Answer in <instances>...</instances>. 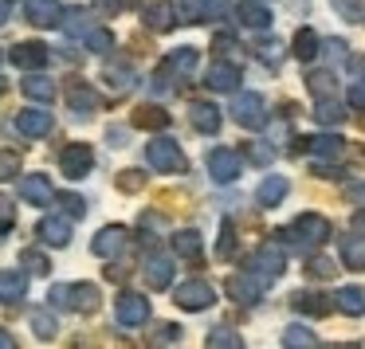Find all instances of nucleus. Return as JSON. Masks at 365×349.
Here are the masks:
<instances>
[{
  "instance_id": "obj_1",
  "label": "nucleus",
  "mask_w": 365,
  "mask_h": 349,
  "mask_svg": "<svg viewBox=\"0 0 365 349\" xmlns=\"http://www.w3.org/2000/svg\"><path fill=\"white\" fill-rule=\"evenodd\" d=\"M48 302L56 310H71V314H95L103 306V291L95 283H59L51 286Z\"/></svg>"
},
{
  "instance_id": "obj_2",
  "label": "nucleus",
  "mask_w": 365,
  "mask_h": 349,
  "mask_svg": "<svg viewBox=\"0 0 365 349\" xmlns=\"http://www.w3.org/2000/svg\"><path fill=\"white\" fill-rule=\"evenodd\" d=\"M330 236H334V224L326 220L322 212H302V216H294L291 228H283V239H287V244H294V247H302V251L322 247Z\"/></svg>"
},
{
  "instance_id": "obj_3",
  "label": "nucleus",
  "mask_w": 365,
  "mask_h": 349,
  "mask_svg": "<svg viewBox=\"0 0 365 349\" xmlns=\"http://www.w3.org/2000/svg\"><path fill=\"white\" fill-rule=\"evenodd\" d=\"M145 161H150V169H158V173H185V150L173 142V137H153L150 145H145Z\"/></svg>"
},
{
  "instance_id": "obj_4",
  "label": "nucleus",
  "mask_w": 365,
  "mask_h": 349,
  "mask_svg": "<svg viewBox=\"0 0 365 349\" xmlns=\"http://www.w3.org/2000/svg\"><path fill=\"white\" fill-rule=\"evenodd\" d=\"M114 318H118L122 330H138V325L150 322V298L138 291H122L118 302H114Z\"/></svg>"
},
{
  "instance_id": "obj_5",
  "label": "nucleus",
  "mask_w": 365,
  "mask_h": 349,
  "mask_svg": "<svg viewBox=\"0 0 365 349\" xmlns=\"http://www.w3.org/2000/svg\"><path fill=\"white\" fill-rule=\"evenodd\" d=\"M205 165H208V177H212L216 184H232V181H240V169H244V161H240L236 150H228V145H216V150H208Z\"/></svg>"
},
{
  "instance_id": "obj_6",
  "label": "nucleus",
  "mask_w": 365,
  "mask_h": 349,
  "mask_svg": "<svg viewBox=\"0 0 365 349\" xmlns=\"http://www.w3.org/2000/svg\"><path fill=\"white\" fill-rule=\"evenodd\" d=\"M247 271H252L255 278H263V283H271V278H279L287 271V255L279 251L275 244H263V247H255V251H252Z\"/></svg>"
},
{
  "instance_id": "obj_7",
  "label": "nucleus",
  "mask_w": 365,
  "mask_h": 349,
  "mask_svg": "<svg viewBox=\"0 0 365 349\" xmlns=\"http://www.w3.org/2000/svg\"><path fill=\"white\" fill-rule=\"evenodd\" d=\"M173 298H177V306H181V310L197 314V310H208L216 302V291H212V283H205V278H189V283H181L173 291Z\"/></svg>"
},
{
  "instance_id": "obj_8",
  "label": "nucleus",
  "mask_w": 365,
  "mask_h": 349,
  "mask_svg": "<svg viewBox=\"0 0 365 349\" xmlns=\"http://www.w3.org/2000/svg\"><path fill=\"white\" fill-rule=\"evenodd\" d=\"M59 169H63L67 181H83V177L95 169V150L83 142H71L63 153H59Z\"/></svg>"
},
{
  "instance_id": "obj_9",
  "label": "nucleus",
  "mask_w": 365,
  "mask_h": 349,
  "mask_svg": "<svg viewBox=\"0 0 365 349\" xmlns=\"http://www.w3.org/2000/svg\"><path fill=\"white\" fill-rule=\"evenodd\" d=\"M232 118H236L244 130H259L263 122H267V103H263V95L244 90V95L232 103Z\"/></svg>"
},
{
  "instance_id": "obj_10",
  "label": "nucleus",
  "mask_w": 365,
  "mask_h": 349,
  "mask_svg": "<svg viewBox=\"0 0 365 349\" xmlns=\"http://www.w3.org/2000/svg\"><path fill=\"white\" fill-rule=\"evenodd\" d=\"M126 244H130V231L122 228V224H106V228L91 239V251H95L98 259H118V255L126 251Z\"/></svg>"
},
{
  "instance_id": "obj_11",
  "label": "nucleus",
  "mask_w": 365,
  "mask_h": 349,
  "mask_svg": "<svg viewBox=\"0 0 365 349\" xmlns=\"http://www.w3.org/2000/svg\"><path fill=\"white\" fill-rule=\"evenodd\" d=\"M197 63H200V51L197 48H181V51H173V56L161 63V75H158V87H165L169 79H189L192 71H197Z\"/></svg>"
},
{
  "instance_id": "obj_12",
  "label": "nucleus",
  "mask_w": 365,
  "mask_h": 349,
  "mask_svg": "<svg viewBox=\"0 0 365 349\" xmlns=\"http://www.w3.org/2000/svg\"><path fill=\"white\" fill-rule=\"evenodd\" d=\"M240 79H244V71H240L236 63H212L205 71V87L216 90V95H232V90H240Z\"/></svg>"
},
{
  "instance_id": "obj_13",
  "label": "nucleus",
  "mask_w": 365,
  "mask_h": 349,
  "mask_svg": "<svg viewBox=\"0 0 365 349\" xmlns=\"http://www.w3.org/2000/svg\"><path fill=\"white\" fill-rule=\"evenodd\" d=\"M9 59L20 67V71H43V63H48V43L24 40V43H16V48L9 51Z\"/></svg>"
},
{
  "instance_id": "obj_14",
  "label": "nucleus",
  "mask_w": 365,
  "mask_h": 349,
  "mask_svg": "<svg viewBox=\"0 0 365 349\" xmlns=\"http://www.w3.org/2000/svg\"><path fill=\"white\" fill-rule=\"evenodd\" d=\"M36 231H40V239L48 247H67V244H71V236H75L71 216H43V220L36 224Z\"/></svg>"
},
{
  "instance_id": "obj_15",
  "label": "nucleus",
  "mask_w": 365,
  "mask_h": 349,
  "mask_svg": "<svg viewBox=\"0 0 365 349\" xmlns=\"http://www.w3.org/2000/svg\"><path fill=\"white\" fill-rule=\"evenodd\" d=\"M263 278H255L252 271L247 275H232L228 278V294H232V302H240V306H255V302L263 298Z\"/></svg>"
},
{
  "instance_id": "obj_16",
  "label": "nucleus",
  "mask_w": 365,
  "mask_h": 349,
  "mask_svg": "<svg viewBox=\"0 0 365 349\" xmlns=\"http://www.w3.org/2000/svg\"><path fill=\"white\" fill-rule=\"evenodd\" d=\"M16 130H20L24 137H48L51 130H56V118H51V110L32 106V110H20V114H16Z\"/></svg>"
},
{
  "instance_id": "obj_17",
  "label": "nucleus",
  "mask_w": 365,
  "mask_h": 349,
  "mask_svg": "<svg viewBox=\"0 0 365 349\" xmlns=\"http://www.w3.org/2000/svg\"><path fill=\"white\" fill-rule=\"evenodd\" d=\"M291 310H299V314L307 318H326L334 310V298L322 291H294L291 294Z\"/></svg>"
},
{
  "instance_id": "obj_18",
  "label": "nucleus",
  "mask_w": 365,
  "mask_h": 349,
  "mask_svg": "<svg viewBox=\"0 0 365 349\" xmlns=\"http://www.w3.org/2000/svg\"><path fill=\"white\" fill-rule=\"evenodd\" d=\"M173 251H177V259H185V263H200L205 259V236H200L197 228H177L173 231Z\"/></svg>"
},
{
  "instance_id": "obj_19",
  "label": "nucleus",
  "mask_w": 365,
  "mask_h": 349,
  "mask_svg": "<svg viewBox=\"0 0 365 349\" xmlns=\"http://www.w3.org/2000/svg\"><path fill=\"white\" fill-rule=\"evenodd\" d=\"M236 20L244 28H252V32H263V28H271L275 12H271L263 0H240V4H236Z\"/></svg>"
},
{
  "instance_id": "obj_20",
  "label": "nucleus",
  "mask_w": 365,
  "mask_h": 349,
  "mask_svg": "<svg viewBox=\"0 0 365 349\" xmlns=\"http://www.w3.org/2000/svg\"><path fill=\"white\" fill-rule=\"evenodd\" d=\"M20 197H24L28 204L43 208V204L56 200V189H51V181L43 173H28V177H20Z\"/></svg>"
},
{
  "instance_id": "obj_21",
  "label": "nucleus",
  "mask_w": 365,
  "mask_h": 349,
  "mask_svg": "<svg viewBox=\"0 0 365 349\" xmlns=\"http://www.w3.org/2000/svg\"><path fill=\"white\" fill-rule=\"evenodd\" d=\"M287 192H291V181H287L283 173H271L259 181V189H255V200H259V208H279L287 200Z\"/></svg>"
},
{
  "instance_id": "obj_22",
  "label": "nucleus",
  "mask_w": 365,
  "mask_h": 349,
  "mask_svg": "<svg viewBox=\"0 0 365 349\" xmlns=\"http://www.w3.org/2000/svg\"><path fill=\"white\" fill-rule=\"evenodd\" d=\"M173 259H169V255H150V259H145V286H150V291H169V286H173Z\"/></svg>"
},
{
  "instance_id": "obj_23",
  "label": "nucleus",
  "mask_w": 365,
  "mask_h": 349,
  "mask_svg": "<svg viewBox=\"0 0 365 349\" xmlns=\"http://www.w3.org/2000/svg\"><path fill=\"white\" fill-rule=\"evenodd\" d=\"M177 20H181V12L173 4H161V0H153V4L142 9V24L150 32H169V28H177Z\"/></svg>"
},
{
  "instance_id": "obj_24",
  "label": "nucleus",
  "mask_w": 365,
  "mask_h": 349,
  "mask_svg": "<svg viewBox=\"0 0 365 349\" xmlns=\"http://www.w3.org/2000/svg\"><path fill=\"white\" fill-rule=\"evenodd\" d=\"M24 16H28V24H36V28H56L59 16H63V4H59V0H28Z\"/></svg>"
},
{
  "instance_id": "obj_25",
  "label": "nucleus",
  "mask_w": 365,
  "mask_h": 349,
  "mask_svg": "<svg viewBox=\"0 0 365 349\" xmlns=\"http://www.w3.org/2000/svg\"><path fill=\"white\" fill-rule=\"evenodd\" d=\"M189 122L197 134H220V110H216V103H189Z\"/></svg>"
},
{
  "instance_id": "obj_26",
  "label": "nucleus",
  "mask_w": 365,
  "mask_h": 349,
  "mask_svg": "<svg viewBox=\"0 0 365 349\" xmlns=\"http://www.w3.org/2000/svg\"><path fill=\"white\" fill-rule=\"evenodd\" d=\"M103 83L114 90V95H126V90H134V87H138V71H134L130 63H122V59H118V63H106Z\"/></svg>"
},
{
  "instance_id": "obj_27",
  "label": "nucleus",
  "mask_w": 365,
  "mask_h": 349,
  "mask_svg": "<svg viewBox=\"0 0 365 349\" xmlns=\"http://www.w3.org/2000/svg\"><path fill=\"white\" fill-rule=\"evenodd\" d=\"M302 150H307V153H314V157L338 161L341 153H346V142H341V134H314L310 142H302Z\"/></svg>"
},
{
  "instance_id": "obj_28",
  "label": "nucleus",
  "mask_w": 365,
  "mask_h": 349,
  "mask_svg": "<svg viewBox=\"0 0 365 349\" xmlns=\"http://www.w3.org/2000/svg\"><path fill=\"white\" fill-rule=\"evenodd\" d=\"M341 267L365 271V231H349V236H341Z\"/></svg>"
},
{
  "instance_id": "obj_29",
  "label": "nucleus",
  "mask_w": 365,
  "mask_h": 349,
  "mask_svg": "<svg viewBox=\"0 0 365 349\" xmlns=\"http://www.w3.org/2000/svg\"><path fill=\"white\" fill-rule=\"evenodd\" d=\"M67 98H71V110L75 114H95V106H98V95H95V87H87L83 79H71L67 83Z\"/></svg>"
},
{
  "instance_id": "obj_30",
  "label": "nucleus",
  "mask_w": 365,
  "mask_h": 349,
  "mask_svg": "<svg viewBox=\"0 0 365 349\" xmlns=\"http://www.w3.org/2000/svg\"><path fill=\"white\" fill-rule=\"evenodd\" d=\"M169 122H173V118H169V110H165V106H158V103H145V106H138V110H134V126L138 130H158V134H161V130H169Z\"/></svg>"
},
{
  "instance_id": "obj_31",
  "label": "nucleus",
  "mask_w": 365,
  "mask_h": 349,
  "mask_svg": "<svg viewBox=\"0 0 365 349\" xmlns=\"http://www.w3.org/2000/svg\"><path fill=\"white\" fill-rule=\"evenodd\" d=\"M20 90H24L32 103H51V98H56V83H51L43 71H28L24 83H20Z\"/></svg>"
},
{
  "instance_id": "obj_32",
  "label": "nucleus",
  "mask_w": 365,
  "mask_h": 349,
  "mask_svg": "<svg viewBox=\"0 0 365 349\" xmlns=\"http://www.w3.org/2000/svg\"><path fill=\"white\" fill-rule=\"evenodd\" d=\"M307 90L314 98H330L338 95V75H334V67L326 71V67H314V71H307Z\"/></svg>"
},
{
  "instance_id": "obj_33",
  "label": "nucleus",
  "mask_w": 365,
  "mask_h": 349,
  "mask_svg": "<svg viewBox=\"0 0 365 349\" xmlns=\"http://www.w3.org/2000/svg\"><path fill=\"white\" fill-rule=\"evenodd\" d=\"M334 306L349 318H361L365 314V291L361 286H341V291H334Z\"/></svg>"
},
{
  "instance_id": "obj_34",
  "label": "nucleus",
  "mask_w": 365,
  "mask_h": 349,
  "mask_svg": "<svg viewBox=\"0 0 365 349\" xmlns=\"http://www.w3.org/2000/svg\"><path fill=\"white\" fill-rule=\"evenodd\" d=\"M28 294V278L20 271H0V302H20Z\"/></svg>"
},
{
  "instance_id": "obj_35",
  "label": "nucleus",
  "mask_w": 365,
  "mask_h": 349,
  "mask_svg": "<svg viewBox=\"0 0 365 349\" xmlns=\"http://www.w3.org/2000/svg\"><path fill=\"white\" fill-rule=\"evenodd\" d=\"M291 48H294V56H299V63H310V59L318 56V48H322V43H318V32H314V28H299Z\"/></svg>"
},
{
  "instance_id": "obj_36",
  "label": "nucleus",
  "mask_w": 365,
  "mask_h": 349,
  "mask_svg": "<svg viewBox=\"0 0 365 349\" xmlns=\"http://www.w3.org/2000/svg\"><path fill=\"white\" fill-rule=\"evenodd\" d=\"M314 103H318L314 106V118L322 122V126H341V122H346V106H341L334 95L330 98H314Z\"/></svg>"
},
{
  "instance_id": "obj_37",
  "label": "nucleus",
  "mask_w": 365,
  "mask_h": 349,
  "mask_svg": "<svg viewBox=\"0 0 365 349\" xmlns=\"http://www.w3.org/2000/svg\"><path fill=\"white\" fill-rule=\"evenodd\" d=\"M349 71H354V83H349V103L357 110H365V59L361 56H349Z\"/></svg>"
},
{
  "instance_id": "obj_38",
  "label": "nucleus",
  "mask_w": 365,
  "mask_h": 349,
  "mask_svg": "<svg viewBox=\"0 0 365 349\" xmlns=\"http://www.w3.org/2000/svg\"><path fill=\"white\" fill-rule=\"evenodd\" d=\"M59 24H63V32L71 36V40H83V36L95 28V24H91V12L87 9H71L67 16H59Z\"/></svg>"
},
{
  "instance_id": "obj_39",
  "label": "nucleus",
  "mask_w": 365,
  "mask_h": 349,
  "mask_svg": "<svg viewBox=\"0 0 365 349\" xmlns=\"http://www.w3.org/2000/svg\"><path fill=\"white\" fill-rule=\"evenodd\" d=\"M32 333L40 341H51L59 333V322H56V314L51 310H32Z\"/></svg>"
},
{
  "instance_id": "obj_40",
  "label": "nucleus",
  "mask_w": 365,
  "mask_h": 349,
  "mask_svg": "<svg viewBox=\"0 0 365 349\" xmlns=\"http://www.w3.org/2000/svg\"><path fill=\"white\" fill-rule=\"evenodd\" d=\"M252 48H255V56H259V63H267L271 71H275V67L283 63V43H279L275 36H271V40H255Z\"/></svg>"
},
{
  "instance_id": "obj_41",
  "label": "nucleus",
  "mask_w": 365,
  "mask_h": 349,
  "mask_svg": "<svg viewBox=\"0 0 365 349\" xmlns=\"http://www.w3.org/2000/svg\"><path fill=\"white\" fill-rule=\"evenodd\" d=\"M208 345H228V349H240V345H244V333H240L236 325L220 322L216 330H208Z\"/></svg>"
},
{
  "instance_id": "obj_42",
  "label": "nucleus",
  "mask_w": 365,
  "mask_h": 349,
  "mask_svg": "<svg viewBox=\"0 0 365 349\" xmlns=\"http://www.w3.org/2000/svg\"><path fill=\"white\" fill-rule=\"evenodd\" d=\"M83 48L95 51V56H106V51H114V36L106 32V28H91V32L83 36Z\"/></svg>"
},
{
  "instance_id": "obj_43",
  "label": "nucleus",
  "mask_w": 365,
  "mask_h": 349,
  "mask_svg": "<svg viewBox=\"0 0 365 349\" xmlns=\"http://www.w3.org/2000/svg\"><path fill=\"white\" fill-rule=\"evenodd\" d=\"M330 4L341 20H349V24H361L365 20V0H330Z\"/></svg>"
},
{
  "instance_id": "obj_44",
  "label": "nucleus",
  "mask_w": 365,
  "mask_h": 349,
  "mask_svg": "<svg viewBox=\"0 0 365 349\" xmlns=\"http://www.w3.org/2000/svg\"><path fill=\"white\" fill-rule=\"evenodd\" d=\"M20 263H24L28 275H48L51 271V259L43 251H36V247H28V251H20Z\"/></svg>"
},
{
  "instance_id": "obj_45",
  "label": "nucleus",
  "mask_w": 365,
  "mask_h": 349,
  "mask_svg": "<svg viewBox=\"0 0 365 349\" xmlns=\"http://www.w3.org/2000/svg\"><path fill=\"white\" fill-rule=\"evenodd\" d=\"M307 275L310 278H334V275H338V263H334L330 255H310V259H307Z\"/></svg>"
},
{
  "instance_id": "obj_46",
  "label": "nucleus",
  "mask_w": 365,
  "mask_h": 349,
  "mask_svg": "<svg viewBox=\"0 0 365 349\" xmlns=\"http://www.w3.org/2000/svg\"><path fill=\"white\" fill-rule=\"evenodd\" d=\"M232 251H236V224L224 220L220 224V244H216V259H232Z\"/></svg>"
},
{
  "instance_id": "obj_47",
  "label": "nucleus",
  "mask_w": 365,
  "mask_h": 349,
  "mask_svg": "<svg viewBox=\"0 0 365 349\" xmlns=\"http://www.w3.org/2000/svg\"><path fill=\"white\" fill-rule=\"evenodd\" d=\"M114 184H118L122 192H138V189H145V169H122V173L114 177Z\"/></svg>"
},
{
  "instance_id": "obj_48",
  "label": "nucleus",
  "mask_w": 365,
  "mask_h": 349,
  "mask_svg": "<svg viewBox=\"0 0 365 349\" xmlns=\"http://www.w3.org/2000/svg\"><path fill=\"white\" fill-rule=\"evenodd\" d=\"M283 345H318V333H310L307 325H287Z\"/></svg>"
},
{
  "instance_id": "obj_49",
  "label": "nucleus",
  "mask_w": 365,
  "mask_h": 349,
  "mask_svg": "<svg viewBox=\"0 0 365 349\" xmlns=\"http://www.w3.org/2000/svg\"><path fill=\"white\" fill-rule=\"evenodd\" d=\"M56 200L63 204V212L71 216V220H83V216H87V200L75 197V192H56Z\"/></svg>"
},
{
  "instance_id": "obj_50",
  "label": "nucleus",
  "mask_w": 365,
  "mask_h": 349,
  "mask_svg": "<svg viewBox=\"0 0 365 349\" xmlns=\"http://www.w3.org/2000/svg\"><path fill=\"white\" fill-rule=\"evenodd\" d=\"M244 157H252L255 165H271V161H275V150H271L267 142H247L244 145Z\"/></svg>"
},
{
  "instance_id": "obj_51",
  "label": "nucleus",
  "mask_w": 365,
  "mask_h": 349,
  "mask_svg": "<svg viewBox=\"0 0 365 349\" xmlns=\"http://www.w3.org/2000/svg\"><path fill=\"white\" fill-rule=\"evenodd\" d=\"M12 228H16V204H12V197L0 192V236H9Z\"/></svg>"
},
{
  "instance_id": "obj_52",
  "label": "nucleus",
  "mask_w": 365,
  "mask_h": 349,
  "mask_svg": "<svg viewBox=\"0 0 365 349\" xmlns=\"http://www.w3.org/2000/svg\"><path fill=\"white\" fill-rule=\"evenodd\" d=\"M12 177H20V153L0 150V181H12Z\"/></svg>"
},
{
  "instance_id": "obj_53",
  "label": "nucleus",
  "mask_w": 365,
  "mask_h": 349,
  "mask_svg": "<svg viewBox=\"0 0 365 349\" xmlns=\"http://www.w3.org/2000/svg\"><path fill=\"white\" fill-rule=\"evenodd\" d=\"M314 177L338 181V177H346V165H341V161H326V157H318V161H314Z\"/></svg>"
},
{
  "instance_id": "obj_54",
  "label": "nucleus",
  "mask_w": 365,
  "mask_h": 349,
  "mask_svg": "<svg viewBox=\"0 0 365 349\" xmlns=\"http://www.w3.org/2000/svg\"><path fill=\"white\" fill-rule=\"evenodd\" d=\"M192 9H200V12H197V20H208V16H224V12H228V0H197Z\"/></svg>"
},
{
  "instance_id": "obj_55",
  "label": "nucleus",
  "mask_w": 365,
  "mask_h": 349,
  "mask_svg": "<svg viewBox=\"0 0 365 349\" xmlns=\"http://www.w3.org/2000/svg\"><path fill=\"white\" fill-rule=\"evenodd\" d=\"M150 341H153V345H165V341H181V325H161V330L158 333H150Z\"/></svg>"
},
{
  "instance_id": "obj_56",
  "label": "nucleus",
  "mask_w": 365,
  "mask_h": 349,
  "mask_svg": "<svg viewBox=\"0 0 365 349\" xmlns=\"http://www.w3.org/2000/svg\"><path fill=\"white\" fill-rule=\"evenodd\" d=\"M95 9L103 12V16H118V12H122V0H95Z\"/></svg>"
},
{
  "instance_id": "obj_57",
  "label": "nucleus",
  "mask_w": 365,
  "mask_h": 349,
  "mask_svg": "<svg viewBox=\"0 0 365 349\" xmlns=\"http://www.w3.org/2000/svg\"><path fill=\"white\" fill-rule=\"evenodd\" d=\"M346 197L354 200V204H365V181H357V184H349L346 189Z\"/></svg>"
},
{
  "instance_id": "obj_58",
  "label": "nucleus",
  "mask_w": 365,
  "mask_h": 349,
  "mask_svg": "<svg viewBox=\"0 0 365 349\" xmlns=\"http://www.w3.org/2000/svg\"><path fill=\"white\" fill-rule=\"evenodd\" d=\"M0 349H16V338H12V333L4 330V325H0Z\"/></svg>"
},
{
  "instance_id": "obj_59",
  "label": "nucleus",
  "mask_w": 365,
  "mask_h": 349,
  "mask_svg": "<svg viewBox=\"0 0 365 349\" xmlns=\"http://www.w3.org/2000/svg\"><path fill=\"white\" fill-rule=\"evenodd\" d=\"M9 16H12V9H9V0H0V28L9 24Z\"/></svg>"
},
{
  "instance_id": "obj_60",
  "label": "nucleus",
  "mask_w": 365,
  "mask_h": 349,
  "mask_svg": "<svg viewBox=\"0 0 365 349\" xmlns=\"http://www.w3.org/2000/svg\"><path fill=\"white\" fill-rule=\"evenodd\" d=\"M354 228H357V231H365V212H357V216H354Z\"/></svg>"
},
{
  "instance_id": "obj_61",
  "label": "nucleus",
  "mask_w": 365,
  "mask_h": 349,
  "mask_svg": "<svg viewBox=\"0 0 365 349\" xmlns=\"http://www.w3.org/2000/svg\"><path fill=\"white\" fill-rule=\"evenodd\" d=\"M4 90H9V79H4V75H0V95H4Z\"/></svg>"
},
{
  "instance_id": "obj_62",
  "label": "nucleus",
  "mask_w": 365,
  "mask_h": 349,
  "mask_svg": "<svg viewBox=\"0 0 365 349\" xmlns=\"http://www.w3.org/2000/svg\"><path fill=\"white\" fill-rule=\"evenodd\" d=\"M0 59H4V51H0Z\"/></svg>"
}]
</instances>
